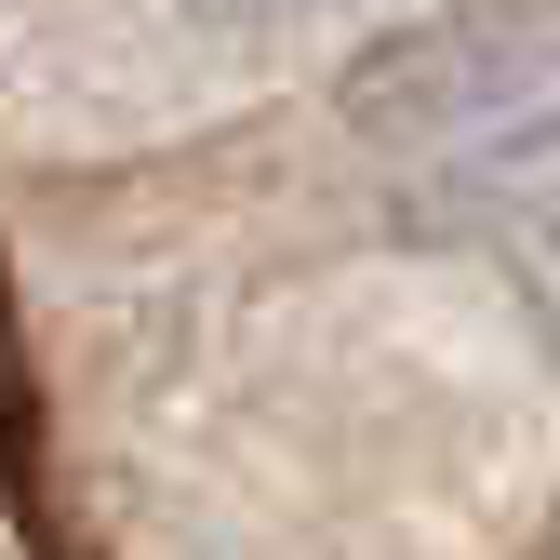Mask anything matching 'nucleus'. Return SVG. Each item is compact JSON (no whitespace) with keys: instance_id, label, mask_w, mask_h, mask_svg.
Listing matches in <instances>:
<instances>
[{"instance_id":"7ed1b4c3","label":"nucleus","mask_w":560,"mask_h":560,"mask_svg":"<svg viewBox=\"0 0 560 560\" xmlns=\"http://www.w3.org/2000/svg\"><path fill=\"white\" fill-rule=\"evenodd\" d=\"M508 241H534V267H547V280H560V200H547V214H521V228H508Z\"/></svg>"},{"instance_id":"f257e3e1","label":"nucleus","mask_w":560,"mask_h":560,"mask_svg":"<svg viewBox=\"0 0 560 560\" xmlns=\"http://www.w3.org/2000/svg\"><path fill=\"white\" fill-rule=\"evenodd\" d=\"M347 133L400 174L454 200L480 228H521L560 200V0H441L400 14L347 67Z\"/></svg>"},{"instance_id":"f03ea898","label":"nucleus","mask_w":560,"mask_h":560,"mask_svg":"<svg viewBox=\"0 0 560 560\" xmlns=\"http://www.w3.org/2000/svg\"><path fill=\"white\" fill-rule=\"evenodd\" d=\"M361 14H400V0H187V27H214V40H307V27H361Z\"/></svg>"}]
</instances>
